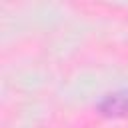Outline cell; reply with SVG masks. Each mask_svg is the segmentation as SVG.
<instances>
[{
  "label": "cell",
  "mask_w": 128,
  "mask_h": 128,
  "mask_svg": "<svg viewBox=\"0 0 128 128\" xmlns=\"http://www.w3.org/2000/svg\"><path fill=\"white\" fill-rule=\"evenodd\" d=\"M98 110L104 116H112V118L128 116V88L112 92V94H106L98 102Z\"/></svg>",
  "instance_id": "obj_1"
}]
</instances>
